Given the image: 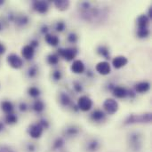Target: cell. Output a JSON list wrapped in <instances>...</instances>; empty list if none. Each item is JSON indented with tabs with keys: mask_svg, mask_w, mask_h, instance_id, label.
<instances>
[{
	"mask_svg": "<svg viewBox=\"0 0 152 152\" xmlns=\"http://www.w3.org/2000/svg\"><path fill=\"white\" fill-rule=\"evenodd\" d=\"M5 51H6V47H5V45H4L3 43H1V42H0V55H3V54L5 53Z\"/></svg>",
	"mask_w": 152,
	"mask_h": 152,
	"instance_id": "41",
	"label": "cell"
},
{
	"mask_svg": "<svg viewBox=\"0 0 152 152\" xmlns=\"http://www.w3.org/2000/svg\"><path fill=\"white\" fill-rule=\"evenodd\" d=\"M45 42L51 46H56V45H58V44L60 42L59 37L57 36L48 34V33L45 36Z\"/></svg>",
	"mask_w": 152,
	"mask_h": 152,
	"instance_id": "21",
	"label": "cell"
},
{
	"mask_svg": "<svg viewBox=\"0 0 152 152\" xmlns=\"http://www.w3.org/2000/svg\"><path fill=\"white\" fill-rule=\"evenodd\" d=\"M32 108H33V110L37 113H41L44 111L45 110V103L43 101L41 100H36L34 102H33V105H32Z\"/></svg>",
	"mask_w": 152,
	"mask_h": 152,
	"instance_id": "25",
	"label": "cell"
},
{
	"mask_svg": "<svg viewBox=\"0 0 152 152\" xmlns=\"http://www.w3.org/2000/svg\"><path fill=\"white\" fill-rule=\"evenodd\" d=\"M6 61L8 65L14 69H20L23 66V60L16 53L8 54L6 57Z\"/></svg>",
	"mask_w": 152,
	"mask_h": 152,
	"instance_id": "3",
	"label": "cell"
},
{
	"mask_svg": "<svg viewBox=\"0 0 152 152\" xmlns=\"http://www.w3.org/2000/svg\"><path fill=\"white\" fill-rule=\"evenodd\" d=\"M130 148L134 151H139L142 147L141 135L138 133H132L128 137Z\"/></svg>",
	"mask_w": 152,
	"mask_h": 152,
	"instance_id": "6",
	"label": "cell"
},
{
	"mask_svg": "<svg viewBox=\"0 0 152 152\" xmlns=\"http://www.w3.org/2000/svg\"><path fill=\"white\" fill-rule=\"evenodd\" d=\"M73 89L76 93H82L83 92V86L79 82H74L73 83Z\"/></svg>",
	"mask_w": 152,
	"mask_h": 152,
	"instance_id": "35",
	"label": "cell"
},
{
	"mask_svg": "<svg viewBox=\"0 0 152 152\" xmlns=\"http://www.w3.org/2000/svg\"><path fill=\"white\" fill-rule=\"evenodd\" d=\"M150 35V29L149 28H138L137 29V36L140 38H146Z\"/></svg>",
	"mask_w": 152,
	"mask_h": 152,
	"instance_id": "31",
	"label": "cell"
},
{
	"mask_svg": "<svg viewBox=\"0 0 152 152\" xmlns=\"http://www.w3.org/2000/svg\"><path fill=\"white\" fill-rule=\"evenodd\" d=\"M105 113L101 110H95L91 114V119L94 122H102L105 119Z\"/></svg>",
	"mask_w": 152,
	"mask_h": 152,
	"instance_id": "18",
	"label": "cell"
},
{
	"mask_svg": "<svg viewBox=\"0 0 152 152\" xmlns=\"http://www.w3.org/2000/svg\"><path fill=\"white\" fill-rule=\"evenodd\" d=\"M54 6L59 10V11H66L69 7V1L67 0H55L53 2Z\"/></svg>",
	"mask_w": 152,
	"mask_h": 152,
	"instance_id": "20",
	"label": "cell"
},
{
	"mask_svg": "<svg viewBox=\"0 0 152 152\" xmlns=\"http://www.w3.org/2000/svg\"><path fill=\"white\" fill-rule=\"evenodd\" d=\"M103 108L105 111L110 115H114L118 110V103L116 100L108 98L103 102Z\"/></svg>",
	"mask_w": 152,
	"mask_h": 152,
	"instance_id": "5",
	"label": "cell"
},
{
	"mask_svg": "<svg viewBox=\"0 0 152 152\" xmlns=\"http://www.w3.org/2000/svg\"><path fill=\"white\" fill-rule=\"evenodd\" d=\"M77 54V49L76 47H69V48H59L58 55L62 57L64 60L70 61H73Z\"/></svg>",
	"mask_w": 152,
	"mask_h": 152,
	"instance_id": "2",
	"label": "cell"
},
{
	"mask_svg": "<svg viewBox=\"0 0 152 152\" xmlns=\"http://www.w3.org/2000/svg\"><path fill=\"white\" fill-rule=\"evenodd\" d=\"M127 91L125 87H122V86H115L113 87V89L111 90L113 95L117 98H119V99H122V98H126L127 96Z\"/></svg>",
	"mask_w": 152,
	"mask_h": 152,
	"instance_id": "14",
	"label": "cell"
},
{
	"mask_svg": "<svg viewBox=\"0 0 152 152\" xmlns=\"http://www.w3.org/2000/svg\"><path fill=\"white\" fill-rule=\"evenodd\" d=\"M0 107H1V110H3V112L5 114L12 113L14 110V106H13L12 102L10 101H3L0 104Z\"/></svg>",
	"mask_w": 152,
	"mask_h": 152,
	"instance_id": "16",
	"label": "cell"
},
{
	"mask_svg": "<svg viewBox=\"0 0 152 152\" xmlns=\"http://www.w3.org/2000/svg\"><path fill=\"white\" fill-rule=\"evenodd\" d=\"M150 18L146 14H142L137 18V27L138 28H146L149 27Z\"/></svg>",
	"mask_w": 152,
	"mask_h": 152,
	"instance_id": "15",
	"label": "cell"
},
{
	"mask_svg": "<svg viewBox=\"0 0 152 152\" xmlns=\"http://www.w3.org/2000/svg\"><path fill=\"white\" fill-rule=\"evenodd\" d=\"M4 4V1H3V0H0V6H2Z\"/></svg>",
	"mask_w": 152,
	"mask_h": 152,
	"instance_id": "48",
	"label": "cell"
},
{
	"mask_svg": "<svg viewBox=\"0 0 152 152\" xmlns=\"http://www.w3.org/2000/svg\"><path fill=\"white\" fill-rule=\"evenodd\" d=\"M150 19L152 17V7H150V9H149V13H148V15H147Z\"/></svg>",
	"mask_w": 152,
	"mask_h": 152,
	"instance_id": "46",
	"label": "cell"
},
{
	"mask_svg": "<svg viewBox=\"0 0 152 152\" xmlns=\"http://www.w3.org/2000/svg\"><path fill=\"white\" fill-rule=\"evenodd\" d=\"M44 132V128L41 126L39 123H34L29 126L28 129V134L33 139H38L42 136Z\"/></svg>",
	"mask_w": 152,
	"mask_h": 152,
	"instance_id": "7",
	"label": "cell"
},
{
	"mask_svg": "<svg viewBox=\"0 0 152 152\" xmlns=\"http://www.w3.org/2000/svg\"><path fill=\"white\" fill-rule=\"evenodd\" d=\"M99 148H100V142L97 139H92L86 144V150L88 152L97 151Z\"/></svg>",
	"mask_w": 152,
	"mask_h": 152,
	"instance_id": "19",
	"label": "cell"
},
{
	"mask_svg": "<svg viewBox=\"0 0 152 152\" xmlns=\"http://www.w3.org/2000/svg\"><path fill=\"white\" fill-rule=\"evenodd\" d=\"M70 69L73 73L75 74H82L85 72V69H86V67H85V64L82 61L80 60H76L73 61L71 67H70Z\"/></svg>",
	"mask_w": 152,
	"mask_h": 152,
	"instance_id": "10",
	"label": "cell"
},
{
	"mask_svg": "<svg viewBox=\"0 0 152 152\" xmlns=\"http://www.w3.org/2000/svg\"><path fill=\"white\" fill-rule=\"evenodd\" d=\"M150 88H151V85L149 82H146V81L140 82L135 85V91L136 93H139V94L147 93L150 90Z\"/></svg>",
	"mask_w": 152,
	"mask_h": 152,
	"instance_id": "17",
	"label": "cell"
},
{
	"mask_svg": "<svg viewBox=\"0 0 152 152\" xmlns=\"http://www.w3.org/2000/svg\"><path fill=\"white\" fill-rule=\"evenodd\" d=\"M128 62V60L126 57L123 56V55H119V56H117L113 59L112 61V65L115 69H119L123 67H125Z\"/></svg>",
	"mask_w": 152,
	"mask_h": 152,
	"instance_id": "11",
	"label": "cell"
},
{
	"mask_svg": "<svg viewBox=\"0 0 152 152\" xmlns=\"http://www.w3.org/2000/svg\"><path fill=\"white\" fill-rule=\"evenodd\" d=\"M38 123L41 125V126L44 128V130H45V129H47V128L49 127V122H48L46 119H41Z\"/></svg>",
	"mask_w": 152,
	"mask_h": 152,
	"instance_id": "39",
	"label": "cell"
},
{
	"mask_svg": "<svg viewBox=\"0 0 152 152\" xmlns=\"http://www.w3.org/2000/svg\"><path fill=\"white\" fill-rule=\"evenodd\" d=\"M38 45H39V43H38V41H37V39H32V40L30 41V43H29V45H30L31 47H33L34 49L37 48V47L38 46Z\"/></svg>",
	"mask_w": 152,
	"mask_h": 152,
	"instance_id": "40",
	"label": "cell"
},
{
	"mask_svg": "<svg viewBox=\"0 0 152 152\" xmlns=\"http://www.w3.org/2000/svg\"><path fill=\"white\" fill-rule=\"evenodd\" d=\"M65 27H66V25L63 21H58L55 25V29L58 32H62L65 29Z\"/></svg>",
	"mask_w": 152,
	"mask_h": 152,
	"instance_id": "34",
	"label": "cell"
},
{
	"mask_svg": "<svg viewBox=\"0 0 152 152\" xmlns=\"http://www.w3.org/2000/svg\"><path fill=\"white\" fill-rule=\"evenodd\" d=\"M77 106L78 108V110H82L84 112L89 111L93 107V101L86 95L80 96L77 100Z\"/></svg>",
	"mask_w": 152,
	"mask_h": 152,
	"instance_id": "4",
	"label": "cell"
},
{
	"mask_svg": "<svg viewBox=\"0 0 152 152\" xmlns=\"http://www.w3.org/2000/svg\"><path fill=\"white\" fill-rule=\"evenodd\" d=\"M79 132H80V130L78 127H77L75 126H71L65 129L64 134L67 135L68 137H74V136H77L79 134Z\"/></svg>",
	"mask_w": 152,
	"mask_h": 152,
	"instance_id": "23",
	"label": "cell"
},
{
	"mask_svg": "<svg viewBox=\"0 0 152 152\" xmlns=\"http://www.w3.org/2000/svg\"><path fill=\"white\" fill-rule=\"evenodd\" d=\"M48 30H49V28H48V26H46V25H44L42 28H41V32L43 33V34H47V32H48Z\"/></svg>",
	"mask_w": 152,
	"mask_h": 152,
	"instance_id": "42",
	"label": "cell"
},
{
	"mask_svg": "<svg viewBox=\"0 0 152 152\" xmlns=\"http://www.w3.org/2000/svg\"><path fill=\"white\" fill-rule=\"evenodd\" d=\"M17 122H18V117L14 112L5 114V116H4V123L5 124H7L9 126H12V125L16 124Z\"/></svg>",
	"mask_w": 152,
	"mask_h": 152,
	"instance_id": "22",
	"label": "cell"
},
{
	"mask_svg": "<svg viewBox=\"0 0 152 152\" xmlns=\"http://www.w3.org/2000/svg\"><path fill=\"white\" fill-rule=\"evenodd\" d=\"M26 150L28 152H35L37 150V147L34 143L30 142V143H28L27 146H26Z\"/></svg>",
	"mask_w": 152,
	"mask_h": 152,
	"instance_id": "38",
	"label": "cell"
},
{
	"mask_svg": "<svg viewBox=\"0 0 152 152\" xmlns=\"http://www.w3.org/2000/svg\"><path fill=\"white\" fill-rule=\"evenodd\" d=\"M127 96H129L130 98H135L136 94H135V92H134L132 90H129V91H127Z\"/></svg>",
	"mask_w": 152,
	"mask_h": 152,
	"instance_id": "43",
	"label": "cell"
},
{
	"mask_svg": "<svg viewBox=\"0 0 152 152\" xmlns=\"http://www.w3.org/2000/svg\"><path fill=\"white\" fill-rule=\"evenodd\" d=\"M86 76H87V77H92L94 76V74H93V72H92L91 70H87V72H86Z\"/></svg>",
	"mask_w": 152,
	"mask_h": 152,
	"instance_id": "45",
	"label": "cell"
},
{
	"mask_svg": "<svg viewBox=\"0 0 152 152\" xmlns=\"http://www.w3.org/2000/svg\"><path fill=\"white\" fill-rule=\"evenodd\" d=\"M0 152H14V151L10 146L0 144Z\"/></svg>",
	"mask_w": 152,
	"mask_h": 152,
	"instance_id": "37",
	"label": "cell"
},
{
	"mask_svg": "<svg viewBox=\"0 0 152 152\" xmlns=\"http://www.w3.org/2000/svg\"><path fill=\"white\" fill-rule=\"evenodd\" d=\"M18 108H19V110H20V112H25V111H27V110H28V104H27L26 102H20V104H19Z\"/></svg>",
	"mask_w": 152,
	"mask_h": 152,
	"instance_id": "36",
	"label": "cell"
},
{
	"mask_svg": "<svg viewBox=\"0 0 152 152\" xmlns=\"http://www.w3.org/2000/svg\"><path fill=\"white\" fill-rule=\"evenodd\" d=\"M64 143H65V142H64L63 138H61V137L57 138L53 143V147H52L53 151H56L61 150L64 146Z\"/></svg>",
	"mask_w": 152,
	"mask_h": 152,
	"instance_id": "27",
	"label": "cell"
},
{
	"mask_svg": "<svg viewBox=\"0 0 152 152\" xmlns=\"http://www.w3.org/2000/svg\"><path fill=\"white\" fill-rule=\"evenodd\" d=\"M67 39H68V41H69L70 44H75V43H77V36L76 33L71 32V33H69V34L68 35Z\"/></svg>",
	"mask_w": 152,
	"mask_h": 152,
	"instance_id": "33",
	"label": "cell"
},
{
	"mask_svg": "<svg viewBox=\"0 0 152 152\" xmlns=\"http://www.w3.org/2000/svg\"><path fill=\"white\" fill-rule=\"evenodd\" d=\"M97 52L100 55H102V57H104L106 60H110V51L109 48L105 45H100L97 49Z\"/></svg>",
	"mask_w": 152,
	"mask_h": 152,
	"instance_id": "26",
	"label": "cell"
},
{
	"mask_svg": "<svg viewBox=\"0 0 152 152\" xmlns=\"http://www.w3.org/2000/svg\"><path fill=\"white\" fill-rule=\"evenodd\" d=\"M4 128H5L4 123V122H2V121H0V133H2V132L4 130Z\"/></svg>",
	"mask_w": 152,
	"mask_h": 152,
	"instance_id": "44",
	"label": "cell"
},
{
	"mask_svg": "<svg viewBox=\"0 0 152 152\" xmlns=\"http://www.w3.org/2000/svg\"><path fill=\"white\" fill-rule=\"evenodd\" d=\"M34 54H35V49L31 47L29 45H26L21 48V55L25 60L27 61L31 60L34 57Z\"/></svg>",
	"mask_w": 152,
	"mask_h": 152,
	"instance_id": "12",
	"label": "cell"
},
{
	"mask_svg": "<svg viewBox=\"0 0 152 152\" xmlns=\"http://www.w3.org/2000/svg\"><path fill=\"white\" fill-rule=\"evenodd\" d=\"M60 102L62 106L64 107H68V106H70L72 105V101L70 99V97L65 94V93H61L60 94Z\"/></svg>",
	"mask_w": 152,
	"mask_h": 152,
	"instance_id": "24",
	"label": "cell"
},
{
	"mask_svg": "<svg viewBox=\"0 0 152 152\" xmlns=\"http://www.w3.org/2000/svg\"><path fill=\"white\" fill-rule=\"evenodd\" d=\"M151 122V114L146 113L143 115H130L125 121V125H132L136 123H150Z\"/></svg>",
	"mask_w": 152,
	"mask_h": 152,
	"instance_id": "1",
	"label": "cell"
},
{
	"mask_svg": "<svg viewBox=\"0 0 152 152\" xmlns=\"http://www.w3.org/2000/svg\"><path fill=\"white\" fill-rule=\"evenodd\" d=\"M38 73V69L36 65H32L28 69V77L29 78H35Z\"/></svg>",
	"mask_w": 152,
	"mask_h": 152,
	"instance_id": "29",
	"label": "cell"
},
{
	"mask_svg": "<svg viewBox=\"0 0 152 152\" xmlns=\"http://www.w3.org/2000/svg\"><path fill=\"white\" fill-rule=\"evenodd\" d=\"M47 62L50 65H57L59 62V55L56 53H52L47 56Z\"/></svg>",
	"mask_w": 152,
	"mask_h": 152,
	"instance_id": "28",
	"label": "cell"
},
{
	"mask_svg": "<svg viewBox=\"0 0 152 152\" xmlns=\"http://www.w3.org/2000/svg\"><path fill=\"white\" fill-rule=\"evenodd\" d=\"M95 69L99 74L103 75V76L109 75L111 71L110 64L108 61H100L99 63H97Z\"/></svg>",
	"mask_w": 152,
	"mask_h": 152,
	"instance_id": "9",
	"label": "cell"
},
{
	"mask_svg": "<svg viewBox=\"0 0 152 152\" xmlns=\"http://www.w3.org/2000/svg\"><path fill=\"white\" fill-rule=\"evenodd\" d=\"M29 22V19L26 14H16L14 22L16 26L18 27H24L28 25Z\"/></svg>",
	"mask_w": 152,
	"mask_h": 152,
	"instance_id": "13",
	"label": "cell"
},
{
	"mask_svg": "<svg viewBox=\"0 0 152 152\" xmlns=\"http://www.w3.org/2000/svg\"><path fill=\"white\" fill-rule=\"evenodd\" d=\"M4 29V22H2V20H0V32Z\"/></svg>",
	"mask_w": 152,
	"mask_h": 152,
	"instance_id": "47",
	"label": "cell"
},
{
	"mask_svg": "<svg viewBox=\"0 0 152 152\" xmlns=\"http://www.w3.org/2000/svg\"><path fill=\"white\" fill-rule=\"evenodd\" d=\"M32 7L34 11H36L38 13L44 14L46 13L49 10V3L46 1H33L32 2Z\"/></svg>",
	"mask_w": 152,
	"mask_h": 152,
	"instance_id": "8",
	"label": "cell"
},
{
	"mask_svg": "<svg viewBox=\"0 0 152 152\" xmlns=\"http://www.w3.org/2000/svg\"><path fill=\"white\" fill-rule=\"evenodd\" d=\"M52 77L54 81H60L62 77V74H61V71L59 70V69H56L53 72L52 74Z\"/></svg>",
	"mask_w": 152,
	"mask_h": 152,
	"instance_id": "32",
	"label": "cell"
},
{
	"mask_svg": "<svg viewBox=\"0 0 152 152\" xmlns=\"http://www.w3.org/2000/svg\"><path fill=\"white\" fill-rule=\"evenodd\" d=\"M28 94L32 98H37L40 95V90L36 86H31L28 89Z\"/></svg>",
	"mask_w": 152,
	"mask_h": 152,
	"instance_id": "30",
	"label": "cell"
}]
</instances>
